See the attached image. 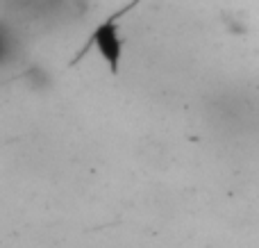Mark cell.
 Wrapping results in <instances>:
<instances>
[{
    "instance_id": "6da1fadb",
    "label": "cell",
    "mask_w": 259,
    "mask_h": 248,
    "mask_svg": "<svg viewBox=\"0 0 259 248\" xmlns=\"http://www.w3.org/2000/svg\"><path fill=\"white\" fill-rule=\"evenodd\" d=\"M130 9H132V5H130V7H123L121 12L112 14L105 23H100V25L94 30V34H91L89 44L84 46V50L89 48V46H94V48L105 57V62L109 64L112 71H118L121 55H123V41H121V25H118V18H121L123 14H127Z\"/></svg>"
},
{
    "instance_id": "7a4b0ae2",
    "label": "cell",
    "mask_w": 259,
    "mask_h": 248,
    "mask_svg": "<svg viewBox=\"0 0 259 248\" xmlns=\"http://www.w3.org/2000/svg\"><path fill=\"white\" fill-rule=\"evenodd\" d=\"M12 9L25 14L27 18H50L57 14H66V5L73 7V0H7Z\"/></svg>"
},
{
    "instance_id": "3957f363",
    "label": "cell",
    "mask_w": 259,
    "mask_h": 248,
    "mask_svg": "<svg viewBox=\"0 0 259 248\" xmlns=\"http://www.w3.org/2000/svg\"><path fill=\"white\" fill-rule=\"evenodd\" d=\"M16 57V36L7 25L0 23V66L9 64V59Z\"/></svg>"
}]
</instances>
